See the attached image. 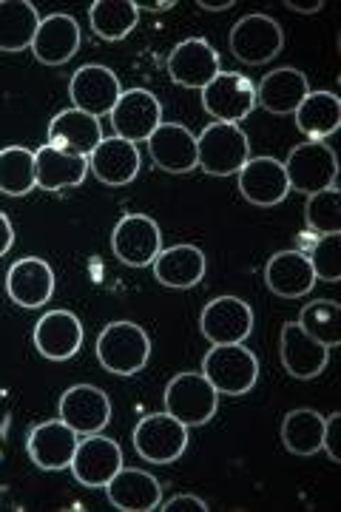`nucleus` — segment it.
<instances>
[{"mask_svg": "<svg viewBox=\"0 0 341 512\" xmlns=\"http://www.w3.org/2000/svg\"><path fill=\"white\" fill-rule=\"evenodd\" d=\"M219 396H245L259 382V359L242 345H211L199 370Z\"/></svg>", "mask_w": 341, "mask_h": 512, "instance_id": "2", "label": "nucleus"}, {"mask_svg": "<svg viewBox=\"0 0 341 512\" xmlns=\"http://www.w3.org/2000/svg\"><path fill=\"white\" fill-rule=\"evenodd\" d=\"M151 359V339L137 322H111L97 336V362L111 376H137Z\"/></svg>", "mask_w": 341, "mask_h": 512, "instance_id": "1", "label": "nucleus"}, {"mask_svg": "<svg viewBox=\"0 0 341 512\" xmlns=\"http://www.w3.org/2000/svg\"><path fill=\"white\" fill-rule=\"evenodd\" d=\"M162 402H165L168 416H174L191 430V427H205L214 419L216 410H219V393L202 373L188 370V373H177L171 382L165 384Z\"/></svg>", "mask_w": 341, "mask_h": 512, "instance_id": "4", "label": "nucleus"}, {"mask_svg": "<svg viewBox=\"0 0 341 512\" xmlns=\"http://www.w3.org/2000/svg\"><path fill=\"white\" fill-rule=\"evenodd\" d=\"M80 40L83 35H80L77 20L66 12H57L49 18H40L32 52H35L37 63H43V66H63L77 55Z\"/></svg>", "mask_w": 341, "mask_h": 512, "instance_id": "25", "label": "nucleus"}, {"mask_svg": "<svg viewBox=\"0 0 341 512\" xmlns=\"http://www.w3.org/2000/svg\"><path fill=\"white\" fill-rule=\"evenodd\" d=\"M282 165L288 174L290 191H299L307 197L327 191V188H336V180H339L336 151L322 140H307V143L290 148L288 160Z\"/></svg>", "mask_w": 341, "mask_h": 512, "instance_id": "5", "label": "nucleus"}, {"mask_svg": "<svg viewBox=\"0 0 341 512\" xmlns=\"http://www.w3.org/2000/svg\"><path fill=\"white\" fill-rule=\"evenodd\" d=\"M322 436H324V416L310 410V407H299L290 410L285 421H282V444L290 456H316L322 453Z\"/></svg>", "mask_w": 341, "mask_h": 512, "instance_id": "33", "label": "nucleus"}, {"mask_svg": "<svg viewBox=\"0 0 341 512\" xmlns=\"http://www.w3.org/2000/svg\"><path fill=\"white\" fill-rule=\"evenodd\" d=\"M148 154L160 171L168 174H188L199 165L197 157V134L182 123H162L148 137Z\"/></svg>", "mask_w": 341, "mask_h": 512, "instance_id": "21", "label": "nucleus"}, {"mask_svg": "<svg viewBox=\"0 0 341 512\" xmlns=\"http://www.w3.org/2000/svg\"><path fill=\"white\" fill-rule=\"evenodd\" d=\"M140 168H143L140 148L123 140V137H108V140L103 137V143L94 148L89 157L91 174L111 188H123V185L134 183Z\"/></svg>", "mask_w": 341, "mask_h": 512, "instance_id": "22", "label": "nucleus"}, {"mask_svg": "<svg viewBox=\"0 0 341 512\" xmlns=\"http://www.w3.org/2000/svg\"><path fill=\"white\" fill-rule=\"evenodd\" d=\"M100 143H103V126L97 117H91L86 111L63 109L57 111L49 123V146L63 148L69 154L89 160L91 151Z\"/></svg>", "mask_w": 341, "mask_h": 512, "instance_id": "26", "label": "nucleus"}, {"mask_svg": "<svg viewBox=\"0 0 341 512\" xmlns=\"http://www.w3.org/2000/svg\"><path fill=\"white\" fill-rule=\"evenodd\" d=\"M265 285L282 299H302L316 288V274L302 251H279L265 265Z\"/></svg>", "mask_w": 341, "mask_h": 512, "instance_id": "29", "label": "nucleus"}, {"mask_svg": "<svg viewBox=\"0 0 341 512\" xmlns=\"http://www.w3.org/2000/svg\"><path fill=\"white\" fill-rule=\"evenodd\" d=\"M296 325L324 348H336L341 342V305L336 299H316L302 308Z\"/></svg>", "mask_w": 341, "mask_h": 512, "instance_id": "35", "label": "nucleus"}, {"mask_svg": "<svg viewBox=\"0 0 341 512\" xmlns=\"http://www.w3.org/2000/svg\"><path fill=\"white\" fill-rule=\"evenodd\" d=\"M6 293L15 305L26 308V311L43 308L54 293L52 265L40 256L18 259L6 274Z\"/></svg>", "mask_w": 341, "mask_h": 512, "instance_id": "20", "label": "nucleus"}, {"mask_svg": "<svg viewBox=\"0 0 341 512\" xmlns=\"http://www.w3.org/2000/svg\"><path fill=\"white\" fill-rule=\"evenodd\" d=\"M160 512H208L211 507L197 498V495H174V498H168V501H162Z\"/></svg>", "mask_w": 341, "mask_h": 512, "instance_id": "39", "label": "nucleus"}, {"mask_svg": "<svg viewBox=\"0 0 341 512\" xmlns=\"http://www.w3.org/2000/svg\"><path fill=\"white\" fill-rule=\"evenodd\" d=\"M305 222L316 234H341V194L339 188H327L310 194L305 205Z\"/></svg>", "mask_w": 341, "mask_h": 512, "instance_id": "36", "label": "nucleus"}, {"mask_svg": "<svg viewBox=\"0 0 341 512\" xmlns=\"http://www.w3.org/2000/svg\"><path fill=\"white\" fill-rule=\"evenodd\" d=\"M57 416L60 421H66L77 436L103 433L111 421V399L94 384H74L60 396Z\"/></svg>", "mask_w": 341, "mask_h": 512, "instance_id": "16", "label": "nucleus"}, {"mask_svg": "<svg viewBox=\"0 0 341 512\" xmlns=\"http://www.w3.org/2000/svg\"><path fill=\"white\" fill-rule=\"evenodd\" d=\"M89 23L91 32L100 40L120 43L137 29L140 12H137L134 0H94L89 6Z\"/></svg>", "mask_w": 341, "mask_h": 512, "instance_id": "32", "label": "nucleus"}, {"mask_svg": "<svg viewBox=\"0 0 341 512\" xmlns=\"http://www.w3.org/2000/svg\"><path fill=\"white\" fill-rule=\"evenodd\" d=\"M134 6H137V12H168V9H174L177 6V0H134Z\"/></svg>", "mask_w": 341, "mask_h": 512, "instance_id": "42", "label": "nucleus"}, {"mask_svg": "<svg viewBox=\"0 0 341 512\" xmlns=\"http://www.w3.org/2000/svg\"><path fill=\"white\" fill-rule=\"evenodd\" d=\"M197 6L202 12H225V9H231L236 6V0H219V3H208V0H197Z\"/></svg>", "mask_w": 341, "mask_h": 512, "instance_id": "43", "label": "nucleus"}, {"mask_svg": "<svg viewBox=\"0 0 341 512\" xmlns=\"http://www.w3.org/2000/svg\"><path fill=\"white\" fill-rule=\"evenodd\" d=\"M151 268H154V279L162 288L188 291V288H197L205 279L208 256L197 245H171V248H162L157 259L151 262Z\"/></svg>", "mask_w": 341, "mask_h": 512, "instance_id": "23", "label": "nucleus"}, {"mask_svg": "<svg viewBox=\"0 0 341 512\" xmlns=\"http://www.w3.org/2000/svg\"><path fill=\"white\" fill-rule=\"evenodd\" d=\"M35 177L37 188H43V191L77 188V185L86 183V177H89V160L43 143L35 151Z\"/></svg>", "mask_w": 341, "mask_h": 512, "instance_id": "28", "label": "nucleus"}, {"mask_svg": "<svg viewBox=\"0 0 341 512\" xmlns=\"http://www.w3.org/2000/svg\"><path fill=\"white\" fill-rule=\"evenodd\" d=\"M219 72H222L219 52L205 37H188L177 43L174 52L168 55V74L182 89L202 92Z\"/></svg>", "mask_w": 341, "mask_h": 512, "instance_id": "14", "label": "nucleus"}, {"mask_svg": "<svg viewBox=\"0 0 341 512\" xmlns=\"http://www.w3.org/2000/svg\"><path fill=\"white\" fill-rule=\"evenodd\" d=\"M231 55L245 63V66H265L276 55H282L285 46V32L279 20L270 15H245L234 23L228 35Z\"/></svg>", "mask_w": 341, "mask_h": 512, "instance_id": "7", "label": "nucleus"}, {"mask_svg": "<svg viewBox=\"0 0 341 512\" xmlns=\"http://www.w3.org/2000/svg\"><path fill=\"white\" fill-rule=\"evenodd\" d=\"M35 188V151L26 146L0 148V194L26 197Z\"/></svg>", "mask_w": 341, "mask_h": 512, "instance_id": "34", "label": "nucleus"}, {"mask_svg": "<svg viewBox=\"0 0 341 512\" xmlns=\"http://www.w3.org/2000/svg\"><path fill=\"white\" fill-rule=\"evenodd\" d=\"M197 157L205 174L211 177H234L239 168L251 160V140L234 123H211L199 131Z\"/></svg>", "mask_w": 341, "mask_h": 512, "instance_id": "3", "label": "nucleus"}, {"mask_svg": "<svg viewBox=\"0 0 341 512\" xmlns=\"http://www.w3.org/2000/svg\"><path fill=\"white\" fill-rule=\"evenodd\" d=\"M12 245H15V228H12L9 217L0 211V256L9 254V251H12Z\"/></svg>", "mask_w": 341, "mask_h": 512, "instance_id": "40", "label": "nucleus"}, {"mask_svg": "<svg viewBox=\"0 0 341 512\" xmlns=\"http://www.w3.org/2000/svg\"><path fill=\"white\" fill-rule=\"evenodd\" d=\"M239 194L256 208H273L288 200L290 183L285 165L276 157H251L239 168Z\"/></svg>", "mask_w": 341, "mask_h": 512, "instance_id": "17", "label": "nucleus"}, {"mask_svg": "<svg viewBox=\"0 0 341 512\" xmlns=\"http://www.w3.org/2000/svg\"><path fill=\"white\" fill-rule=\"evenodd\" d=\"M290 12H299V15H316L324 9V0H310V3H299V0H285Z\"/></svg>", "mask_w": 341, "mask_h": 512, "instance_id": "41", "label": "nucleus"}, {"mask_svg": "<svg viewBox=\"0 0 341 512\" xmlns=\"http://www.w3.org/2000/svg\"><path fill=\"white\" fill-rule=\"evenodd\" d=\"M69 97H72V109H80L91 117H106L114 111L117 100L123 97L120 77L111 72L108 66L89 63L80 66L69 80Z\"/></svg>", "mask_w": 341, "mask_h": 512, "instance_id": "13", "label": "nucleus"}, {"mask_svg": "<svg viewBox=\"0 0 341 512\" xmlns=\"http://www.w3.org/2000/svg\"><path fill=\"white\" fill-rule=\"evenodd\" d=\"M111 251L128 268H148L162 251L160 225L145 214H126L111 231Z\"/></svg>", "mask_w": 341, "mask_h": 512, "instance_id": "12", "label": "nucleus"}, {"mask_svg": "<svg viewBox=\"0 0 341 512\" xmlns=\"http://www.w3.org/2000/svg\"><path fill=\"white\" fill-rule=\"evenodd\" d=\"M202 109L214 117V123L239 126L256 111V83L242 72H219L202 89Z\"/></svg>", "mask_w": 341, "mask_h": 512, "instance_id": "6", "label": "nucleus"}, {"mask_svg": "<svg viewBox=\"0 0 341 512\" xmlns=\"http://www.w3.org/2000/svg\"><path fill=\"white\" fill-rule=\"evenodd\" d=\"M40 15L32 0H0V52L18 55L32 49Z\"/></svg>", "mask_w": 341, "mask_h": 512, "instance_id": "30", "label": "nucleus"}, {"mask_svg": "<svg viewBox=\"0 0 341 512\" xmlns=\"http://www.w3.org/2000/svg\"><path fill=\"white\" fill-rule=\"evenodd\" d=\"M108 117H111L114 137H123L128 143L140 146V143H148V137L162 126V103L160 97L148 89H128Z\"/></svg>", "mask_w": 341, "mask_h": 512, "instance_id": "11", "label": "nucleus"}, {"mask_svg": "<svg viewBox=\"0 0 341 512\" xmlns=\"http://www.w3.org/2000/svg\"><path fill=\"white\" fill-rule=\"evenodd\" d=\"M296 128L307 140H327L341 126V97L333 92H310L302 106L293 111Z\"/></svg>", "mask_w": 341, "mask_h": 512, "instance_id": "31", "label": "nucleus"}, {"mask_svg": "<svg viewBox=\"0 0 341 512\" xmlns=\"http://www.w3.org/2000/svg\"><path fill=\"white\" fill-rule=\"evenodd\" d=\"M120 467H123V447L103 433L80 436V444L69 464L74 481L89 490L106 487L108 481L120 473Z\"/></svg>", "mask_w": 341, "mask_h": 512, "instance_id": "10", "label": "nucleus"}, {"mask_svg": "<svg viewBox=\"0 0 341 512\" xmlns=\"http://www.w3.org/2000/svg\"><path fill=\"white\" fill-rule=\"evenodd\" d=\"M322 450L330 456L333 464H341V413H333L324 419Z\"/></svg>", "mask_w": 341, "mask_h": 512, "instance_id": "38", "label": "nucleus"}, {"mask_svg": "<svg viewBox=\"0 0 341 512\" xmlns=\"http://www.w3.org/2000/svg\"><path fill=\"white\" fill-rule=\"evenodd\" d=\"M307 94H310L307 74L293 66H282V69L265 74L262 83L256 86V106H262L268 114L285 117L302 106Z\"/></svg>", "mask_w": 341, "mask_h": 512, "instance_id": "27", "label": "nucleus"}, {"mask_svg": "<svg viewBox=\"0 0 341 512\" xmlns=\"http://www.w3.org/2000/svg\"><path fill=\"white\" fill-rule=\"evenodd\" d=\"M199 330L211 345H242L253 333V308L239 296H216L199 313Z\"/></svg>", "mask_w": 341, "mask_h": 512, "instance_id": "9", "label": "nucleus"}, {"mask_svg": "<svg viewBox=\"0 0 341 512\" xmlns=\"http://www.w3.org/2000/svg\"><path fill=\"white\" fill-rule=\"evenodd\" d=\"M279 356H282V367L288 370V376L302 379V382L319 379L330 365V348H324L322 342L310 339L296 322L282 325Z\"/></svg>", "mask_w": 341, "mask_h": 512, "instance_id": "19", "label": "nucleus"}, {"mask_svg": "<svg viewBox=\"0 0 341 512\" xmlns=\"http://www.w3.org/2000/svg\"><path fill=\"white\" fill-rule=\"evenodd\" d=\"M77 444H80V436L74 433L66 421H40L37 427L29 430L26 453H29L37 470L60 473V470H69Z\"/></svg>", "mask_w": 341, "mask_h": 512, "instance_id": "15", "label": "nucleus"}, {"mask_svg": "<svg viewBox=\"0 0 341 512\" xmlns=\"http://www.w3.org/2000/svg\"><path fill=\"white\" fill-rule=\"evenodd\" d=\"M131 441L148 464H174L188 450V427L168 413H151L137 421Z\"/></svg>", "mask_w": 341, "mask_h": 512, "instance_id": "8", "label": "nucleus"}, {"mask_svg": "<svg viewBox=\"0 0 341 512\" xmlns=\"http://www.w3.org/2000/svg\"><path fill=\"white\" fill-rule=\"evenodd\" d=\"M83 322L72 311H49L37 319L35 348L49 362H69L83 348Z\"/></svg>", "mask_w": 341, "mask_h": 512, "instance_id": "18", "label": "nucleus"}, {"mask_svg": "<svg viewBox=\"0 0 341 512\" xmlns=\"http://www.w3.org/2000/svg\"><path fill=\"white\" fill-rule=\"evenodd\" d=\"M310 268L319 282L336 285L341 279V234H324L316 239V245L310 248Z\"/></svg>", "mask_w": 341, "mask_h": 512, "instance_id": "37", "label": "nucleus"}, {"mask_svg": "<svg viewBox=\"0 0 341 512\" xmlns=\"http://www.w3.org/2000/svg\"><path fill=\"white\" fill-rule=\"evenodd\" d=\"M111 507L120 512H154L162 504V484L137 467H120L106 484Z\"/></svg>", "mask_w": 341, "mask_h": 512, "instance_id": "24", "label": "nucleus"}]
</instances>
